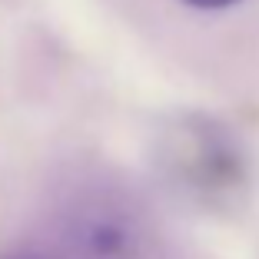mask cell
Wrapping results in <instances>:
<instances>
[{"label":"cell","instance_id":"cell-1","mask_svg":"<svg viewBox=\"0 0 259 259\" xmlns=\"http://www.w3.org/2000/svg\"><path fill=\"white\" fill-rule=\"evenodd\" d=\"M186 7H196V10H226L233 7V4H239V0H183Z\"/></svg>","mask_w":259,"mask_h":259}]
</instances>
